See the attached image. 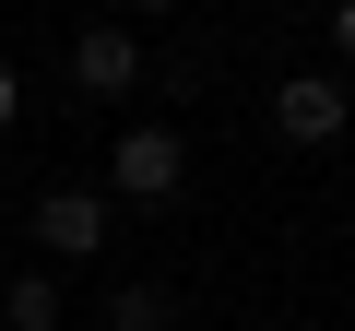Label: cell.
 <instances>
[{"label":"cell","instance_id":"cell-1","mask_svg":"<svg viewBox=\"0 0 355 331\" xmlns=\"http://www.w3.org/2000/svg\"><path fill=\"white\" fill-rule=\"evenodd\" d=\"M178 178H190V142H178V130H119L107 142V202H178Z\"/></svg>","mask_w":355,"mask_h":331},{"label":"cell","instance_id":"cell-9","mask_svg":"<svg viewBox=\"0 0 355 331\" xmlns=\"http://www.w3.org/2000/svg\"><path fill=\"white\" fill-rule=\"evenodd\" d=\"M130 12H178V0H130Z\"/></svg>","mask_w":355,"mask_h":331},{"label":"cell","instance_id":"cell-4","mask_svg":"<svg viewBox=\"0 0 355 331\" xmlns=\"http://www.w3.org/2000/svg\"><path fill=\"white\" fill-rule=\"evenodd\" d=\"M36 237H48V260H95L107 249V190H48L36 202Z\"/></svg>","mask_w":355,"mask_h":331},{"label":"cell","instance_id":"cell-5","mask_svg":"<svg viewBox=\"0 0 355 331\" xmlns=\"http://www.w3.org/2000/svg\"><path fill=\"white\" fill-rule=\"evenodd\" d=\"M0 319H12V331H60V284H48V272H12Z\"/></svg>","mask_w":355,"mask_h":331},{"label":"cell","instance_id":"cell-3","mask_svg":"<svg viewBox=\"0 0 355 331\" xmlns=\"http://www.w3.org/2000/svg\"><path fill=\"white\" fill-rule=\"evenodd\" d=\"M71 83H83V95H130V83H142V36H130V24H83V36H71Z\"/></svg>","mask_w":355,"mask_h":331},{"label":"cell","instance_id":"cell-7","mask_svg":"<svg viewBox=\"0 0 355 331\" xmlns=\"http://www.w3.org/2000/svg\"><path fill=\"white\" fill-rule=\"evenodd\" d=\"M12 118H24V71L0 60V130H12Z\"/></svg>","mask_w":355,"mask_h":331},{"label":"cell","instance_id":"cell-6","mask_svg":"<svg viewBox=\"0 0 355 331\" xmlns=\"http://www.w3.org/2000/svg\"><path fill=\"white\" fill-rule=\"evenodd\" d=\"M166 319H178L166 284H119V296H107V331H166Z\"/></svg>","mask_w":355,"mask_h":331},{"label":"cell","instance_id":"cell-2","mask_svg":"<svg viewBox=\"0 0 355 331\" xmlns=\"http://www.w3.org/2000/svg\"><path fill=\"white\" fill-rule=\"evenodd\" d=\"M272 130H284L296 154H331V142L355 130V107H343V83H331V71H296V83L272 95Z\"/></svg>","mask_w":355,"mask_h":331},{"label":"cell","instance_id":"cell-8","mask_svg":"<svg viewBox=\"0 0 355 331\" xmlns=\"http://www.w3.org/2000/svg\"><path fill=\"white\" fill-rule=\"evenodd\" d=\"M331 60H355V0H331Z\"/></svg>","mask_w":355,"mask_h":331}]
</instances>
